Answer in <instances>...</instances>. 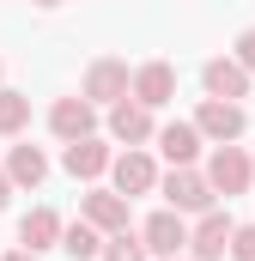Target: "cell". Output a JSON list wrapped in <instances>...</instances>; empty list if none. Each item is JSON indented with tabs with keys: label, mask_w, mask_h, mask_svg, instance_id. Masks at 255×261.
I'll return each mask as SVG.
<instances>
[{
	"label": "cell",
	"mask_w": 255,
	"mask_h": 261,
	"mask_svg": "<svg viewBox=\"0 0 255 261\" xmlns=\"http://www.w3.org/2000/svg\"><path fill=\"white\" fill-rule=\"evenodd\" d=\"M128 91H134V103H146V110H164V103L176 97V67H170V61H146L134 79H128Z\"/></svg>",
	"instance_id": "52a82bcc"
},
{
	"label": "cell",
	"mask_w": 255,
	"mask_h": 261,
	"mask_svg": "<svg viewBox=\"0 0 255 261\" xmlns=\"http://www.w3.org/2000/svg\"><path fill=\"white\" fill-rule=\"evenodd\" d=\"M170 261H183V255H170Z\"/></svg>",
	"instance_id": "d4e9b609"
},
{
	"label": "cell",
	"mask_w": 255,
	"mask_h": 261,
	"mask_svg": "<svg viewBox=\"0 0 255 261\" xmlns=\"http://www.w3.org/2000/svg\"><path fill=\"white\" fill-rule=\"evenodd\" d=\"M18 243H24L31 255H43V249H61V213H49V206L24 213V219H18Z\"/></svg>",
	"instance_id": "5bb4252c"
},
{
	"label": "cell",
	"mask_w": 255,
	"mask_h": 261,
	"mask_svg": "<svg viewBox=\"0 0 255 261\" xmlns=\"http://www.w3.org/2000/svg\"><path fill=\"white\" fill-rule=\"evenodd\" d=\"M37 6H61V0H37Z\"/></svg>",
	"instance_id": "cb8c5ba5"
},
{
	"label": "cell",
	"mask_w": 255,
	"mask_h": 261,
	"mask_svg": "<svg viewBox=\"0 0 255 261\" xmlns=\"http://www.w3.org/2000/svg\"><path fill=\"white\" fill-rule=\"evenodd\" d=\"M152 140H158V152L170 158V170H176V164H194V158H200V146H207V140L194 134V122H170V128H158Z\"/></svg>",
	"instance_id": "9a60e30c"
},
{
	"label": "cell",
	"mask_w": 255,
	"mask_h": 261,
	"mask_svg": "<svg viewBox=\"0 0 255 261\" xmlns=\"http://www.w3.org/2000/svg\"><path fill=\"white\" fill-rule=\"evenodd\" d=\"M104 176H110V182H116V195H128V200L158 189V164H152L140 146H128L122 158H110V170H104Z\"/></svg>",
	"instance_id": "5b68a950"
},
{
	"label": "cell",
	"mask_w": 255,
	"mask_h": 261,
	"mask_svg": "<svg viewBox=\"0 0 255 261\" xmlns=\"http://www.w3.org/2000/svg\"><path fill=\"white\" fill-rule=\"evenodd\" d=\"M110 134H116L122 146H146V140L158 134V122H152V110H146V103L122 97V103H110Z\"/></svg>",
	"instance_id": "8fae6325"
},
{
	"label": "cell",
	"mask_w": 255,
	"mask_h": 261,
	"mask_svg": "<svg viewBox=\"0 0 255 261\" xmlns=\"http://www.w3.org/2000/svg\"><path fill=\"white\" fill-rule=\"evenodd\" d=\"M243 128H249L243 103H225V97H207V103L194 110V134H200V140H213V146H231V140H243Z\"/></svg>",
	"instance_id": "7a4b0ae2"
},
{
	"label": "cell",
	"mask_w": 255,
	"mask_h": 261,
	"mask_svg": "<svg viewBox=\"0 0 255 261\" xmlns=\"http://www.w3.org/2000/svg\"><path fill=\"white\" fill-rule=\"evenodd\" d=\"M6 200H12V182H6V170H0V206H6Z\"/></svg>",
	"instance_id": "7402d4cb"
},
{
	"label": "cell",
	"mask_w": 255,
	"mask_h": 261,
	"mask_svg": "<svg viewBox=\"0 0 255 261\" xmlns=\"http://www.w3.org/2000/svg\"><path fill=\"white\" fill-rule=\"evenodd\" d=\"M49 128H55V140H85V134H97V103L61 97V103L49 110Z\"/></svg>",
	"instance_id": "4fadbf2b"
},
{
	"label": "cell",
	"mask_w": 255,
	"mask_h": 261,
	"mask_svg": "<svg viewBox=\"0 0 255 261\" xmlns=\"http://www.w3.org/2000/svg\"><path fill=\"white\" fill-rule=\"evenodd\" d=\"M225 243H231V219H225L219 206H207L200 225L189 231V255L194 261H225Z\"/></svg>",
	"instance_id": "ba28073f"
},
{
	"label": "cell",
	"mask_w": 255,
	"mask_h": 261,
	"mask_svg": "<svg viewBox=\"0 0 255 261\" xmlns=\"http://www.w3.org/2000/svg\"><path fill=\"white\" fill-rule=\"evenodd\" d=\"M61 164H67V176H79V182H97V176L110 170V146H104L97 134H85V140H67Z\"/></svg>",
	"instance_id": "30bf717a"
},
{
	"label": "cell",
	"mask_w": 255,
	"mask_h": 261,
	"mask_svg": "<svg viewBox=\"0 0 255 261\" xmlns=\"http://www.w3.org/2000/svg\"><path fill=\"white\" fill-rule=\"evenodd\" d=\"M79 219L97 225L104 237H110V231H128V195H116V189H91V195L79 200Z\"/></svg>",
	"instance_id": "9c48e42d"
},
{
	"label": "cell",
	"mask_w": 255,
	"mask_h": 261,
	"mask_svg": "<svg viewBox=\"0 0 255 261\" xmlns=\"http://www.w3.org/2000/svg\"><path fill=\"white\" fill-rule=\"evenodd\" d=\"M200 85H207V97H225V103L249 97V73L231 61V55H213V61L200 67Z\"/></svg>",
	"instance_id": "7c38bea8"
},
{
	"label": "cell",
	"mask_w": 255,
	"mask_h": 261,
	"mask_svg": "<svg viewBox=\"0 0 255 261\" xmlns=\"http://www.w3.org/2000/svg\"><path fill=\"white\" fill-rule=\"evenodd\" d=\"M6 261H37V255H31V249H12V255H6Z\"/></svg>",
	"instance_id": "603a6c76"
},
{
	"label": "cell",
	"mask_w": 255,
	"mask_h": 261,
	"mask_svg": "<svg viewBox=\"0 0 255 261\" xmlns=\"http://www.w3.org/2000/svg\"><path fill=\"white\" fill-rule=\"evenodd\" d=\"M158 189H164V200H170V213H207L213 206V189H207V176L194 170V164H176L170 176H158Z\"/></svg>",
	"instance_id": "3957f363"
},
{
	"label": "cell",
	"mask_w": 255,
	"mask_h": 261,
	"mask_svg": "<svg viewBox=\"0 0 255 261\" xmlns=\"http://www.w3.org/2000/svg\"><path fill=\"white\" fill-rule=\"evenodd\" d=\"M231 61H237V67H243V73L255 79V31H243V37H237V49H231Z\"/></svg>",
	"instance_id": "44dd1931"
},
{
	"label": "cell",
	"mask_w": 255,
	"mask_h": 261,
	"mask_svg": "<svg viewBox=\"0 0 255 261\" xmlns=\"http://www.w3.org/2000/svg\"><path fill=\"white\" fill-rule=\"evenodd\" d=\"M249 164H255V158H249Z\"/></svg>",
	"instance_id": "4316f807"
},
{
	"label": "cell",
	"mask_w": 255,
	"mask_h": 261,
	"mask_svg": "<svg viewBox=\"0 0 255 261\" xmlns=\"http://www.w3.org/2000/svg\"><path fill=\"white\" fill-rule=\"evenodd\" d=\"M61 249H67L73 261H97L104 231H97V225H85V219H79V225H61Z\"/></svg>",
	"instance_id": "e0dca14e"
},
{
	"label": "cell",
	"mask_w": 255,
	"mask_h": 261,
	"mask_svg": "<svg viewBox=\"0 0 255 261\" xmlns=\"http://www.w3.org/2000/svg\"><path fill=\"white\" fill-rule=\"evenodd\" d=\"M128 79H134L128 61L104 55V61L85 67V91H79V97H85V103H122V97H128Z\"/></svg>",
	"instance_id": "8992f818"
},
{
	"label": "cell",
	"mask_w": 255,
	"mask_h": 261,
	"mask_svg": "<svg viewBox=\"0 0 255 261\" xmlns=\"http://www.w3.org/2000/svg\"><path fill=\"white\" fill-rule=\"evenodd\" d=\"M97 261H146L140 231H110V237H104V249H97Z\"/></svg>",
	"instance_id": "d6986e66"
},
{
	"label": "cell",
	"mask_w": 255,
	"mask_h": 261,
	"mask_svg": "<svg viewBox=\"0 0 255 261\" xmlns=\"http://www.w3.org/2000/svg\"><path fill=\"white\" fill-rule=\"evenodd\" d=\"M49 176V158L37 152V146H12V158H6V182L12 189H37Z\"/></svg>",
	"instance_id": "2e32d148"
},
{
	"label": "cell",
	"mask_w": 255,
	"mask_h": 261,
	"mask_svg": "<svg viewBox=\"0 0 255 261\" xmlns=\"http://www.w3.org/2000/svg\"><path fill=\"white\" fill-rule=\"evenodd\" d=\"M0 73H6V67H0Z\"/></svg>",
	"instance_id": "484cf974"
},
{
	"label": "cell",
	"mask_w": 255,
	"mask_h": 261,
	"mask_svg": "<svg viewBox=\"0 0 255 261\" xmlns=\"http://www.w3.org/2000/svg\"><path fill=\"white\" fill-rule=\"evenodd\" d=\"M231 261H255V225H231V243H225Z\"/></svg>",
	"instance_id": "ffe728a7"
},
{
	"label": "cell",
	"mask_w": 255,
	"mask_h": 261,
	"mask_svg": "<svg viewBox=\"0 0 255 261\" xmlns=\"http://www.w3.org/2000/svg\"><path fill=\"white\" fill-rule=\"evenodd\" d=\"M140 243H146V255H158V261L183 255V249H189V219L164 206V213H152V219L140 225Z\"/></svg>",
	"instance_id": "277c9868"
},
{
	"label": "cell",
	"mask_w": 255,
	"mask_h": 261,
	"mask_svg": "<svg viewBox=\"0 0 255 261\" xmlns=\"http://www.w3.org/2000/svg\"><path fill=\"white\" fill-rule=\"evenodd\" d=\"M24 128H31V97L0 85V134H24Z\"/></svg>",
	"instance_id": "ac0fdd59"
},
{
	"label": "cell",
	"mask_w": 255,
	"mask_h": 261,
	"mask_svg": "<svg viewBox=\"0 0 255 261\" xmlns=\"http://www.w3.org/2000/svg\"><path fill=\"white\" fill-rule=\"evenodd\" d=\"M200 176H207V189H213V195L231 200V195H243V189L255 182V164H249V152L231 140V146H213V158H207V170H200Z\"/></svg>",
	"instance_id": "6da1fadb"
}]
</instances>
